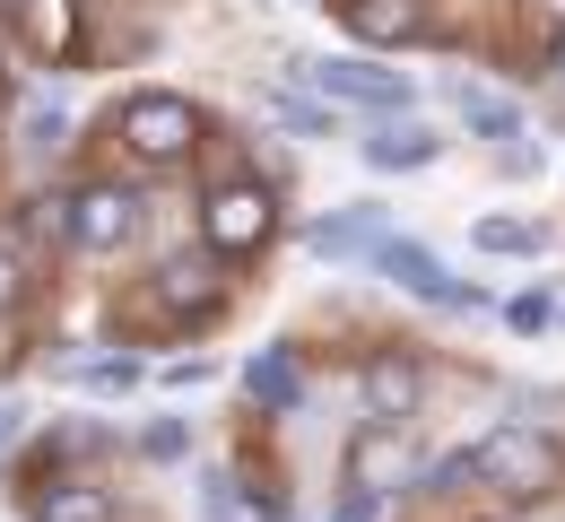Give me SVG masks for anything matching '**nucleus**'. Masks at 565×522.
Returning <instances> with one entry per match:
<instances>
[{
    "label": "nucleus",
    "mask_w": 565,
    "mask_h": 522,
    "mask_svg": "<svg viewBox=\"0 0 565 522\" xmlns=\"http://www.w3.org/2000/svg\"><path fill=\"white\" fill-rule=\"evenodd\" d=\"M470 479L513 488V497H548L557 488V445L531 436V427H495L488 445H470Z\"/></svg>",
    "instance_id": "f257e3e1"
},
{
    "label": "nucleus",
    "mask_w": 565,
    "mask_h": 522,
    "mask_svg": "<svg viewBox=\"0 0 565 522\" xmlns=\"http://www.w3.org/2000/svg\"><path fill=\"white\" fill-rule=\"evenodd\" d=\"M192 140H201V114L183 96H131L122 105V149L140 157V166H183Z\"/></svg>",
    "instance_id": "f03ea898"
},
{
    "label": "nucleus",
    "mask_w": 565,
    "mask_h": 522,
    "mask_svg": "<svg viewBox=\"0 0 565 522\" xmlns=\"http://www.w3.org/2000/svg\"><path fill=\"white\" fill-rule=\"evenodd\" d=\"M365 262H374L383 279H401L409 297H426V305H452V313H479V297H470V288H461V279H452V270H444L435 253H418L409 235H374V244H365Z\"/></svg>",
    "instance_id": "7ed1b4c3"
},
{
    "label": "nucleus",
    "mask_w": 565,
    "mask_h": 522,
    "mask_svg": "<svg viewBox=\"0 0 565 522\" xmlns=\"http://www.w3.org/2000/svg\"><path fill=\"white\" fill-rule=\"evenodd\" d=\"M201 226H210L217 253H253V244L270 235V192H262V183H217Z\"/></svg>",
    "instance_id": "20e7f679"
},
{
    "label": "nucleus",
    "mask_w": 565,
    "mask_h": 522,
    "mask_svg": "<svg viewBox=\"0 0 565 522\" xmlns=\"http://www.w3.org/2000/svg\"><path fill=\"white\" fill-rule=\"evenodd\" d=\"M305 78H313L331 105H374V114H401V105H409V78L374 71V62H305Z\"/></svg>",
    "instance_id": "39448f33"
},
{
    "label": "nucleus",
    "mask_w": 565,
    "mask_h": 522,
    "mask_svg": "<svg viewBox=\"0 0 565 522\" xmlns=\"http://www.w3.org/2000/svg\"><path fill=\"white\" fill-rule=\"evenodd\" d=\"M356 401H365V418L374 427H409L426 401V374L409 366V358H374V366L356 374Z\"/></svg>",
    "instance_id": "423d86ee"
},
{
    "label": "nucleus",
    "mask_w": 565,
    "mask_h": 522,
    "mask_svg": "<svg viewBox=\"0 0 565 522\" xmlns=\"http://www.w3.org/2000/svg\"><path fill=\"white\" fill-rule=\"evenodd\" d=\"M131 226H140V201L122 192V183H87L71 201V235L87 253H114V244H131Z\"/></svg>",
    "instance_id": "0eeeda50"
},
{
    "label": "nucleus",
    "mask_w": 565,
    "mask_h": 522,
    "mask_svg": "<svg viewBox=\"0 0 565 522\" xmlns=\"http://www.w3.org/2000/svg\"><path fill=\"white\" fill-rule=\"evenodd\" d=\"M157 305H166V313H183V322H192V313H210V305H217V270L201 262V253H174V262L157 270Z\"/></svg>",
    "instance_id": "6e6552de"
},
{
    "label": "nucleus",
    "mask_w": 565,
    "mask_h": 522,
    "mask_svg": "<svg viewBox=\"0 0 565 522\" xmlns=\"http://www.w3.org/2000/svg\"><path fill=\"white\" fill-rule=\"evenodd\" d=\"M426 9L418 0H349V35L356 44H418Z\"/></svg>",
    "instance_id": "1a4fd4ad"
},
{
    "label": "nucleus",
    "mask_w": 565,
    "mask_h": 522,
    "mask_svg": "<svg viewBox=\"0 0 565 522\" xmlns=\"http://www.w3.org/2000/svg\"><path fill=\"white\" fill-rule=\"evenodd\" d=\"M435 149H444V140H435L426 122H392V131L365 140V166H383V174H418V166H435Z\"/></svg>",
    "instance_id": "9d476101"
},
{
    "label": "nucleus",
    "mask_w": 565,
    "mask_h": 522,
    "mask_svg": "<svg viewBox=\"0 0 565 522\" xmlns=\"http://www.w3.org/2000/svg\"><path fill=\"white\" fill-rule=\"evenodd\" d=\"M452 114H461L479 140H495V149H504V140H522V114H513L504 96H488V87H452Z\"/></svg>",
    "instance_id": "9b49d317"
},
{
    "label": "nucleus",
    "mask_w": 565,
    "mask_h": 522,
    "mask_svg": "<svg viewBox=\"0 0 565 522\" xmlns=\"http://www.w3.org/2000/svg\"><path fill=\"white\" fill-rule=\"evenodd\" d=\"M349 470H356V488H374V497H383L392 479H409V445H401V427H383L374 445H356Z\"/></svg>",
    "instance_id": "f8f14e48"
},
{
    "label": "nucleus",
    "mask_w": 565,
    "mask_h": 522,
    "mask_svg": "<svg viewBox=\"0 0 565 522\" xmlns=\"http://www.w3.org/2000/svg\"><path fill=\"white\" fill-rule=\"evenodd\" d=\"M374 235H383V210H349V219L313 226V235H305V244H313V253H322V262H340V253H365V244H374Z\"/></svg>",
    "instance_id": "ddd939ff"
},
{
    "label": "nucleus",
    "mask_w": 565,
    "mask_h": 522,
    "mask_svg": "<svg viewBox=\"0 0 565 522\" xmlns=\"http://www.w3.org/2000/svg\"><path fill=\"white\" fill-rule=\"evenodd\" d=\"M26 35H35V53H44V62H62V53H71V35H78L71 0H26Z\"/></svg>",
    "instance_id": "4468645a"
},
{
    "label": "nucleus",
    "mask_w": 565,
    "mask_h": 522,
    "mask_svg": "<svg viewBox=\"0 0 565 522\" xmlns=\"http://www.w3.org/2000/svg\"><path fill=\"white\" fill-rule=\"evenodd\" d=\"M35 522H114V505H105V488H44Z\"/></svg>",
    "instance_id": "2eb2a0df"
},
{
    "label": "nucleus",
    "mask_w": 565,
    "mask_h": 522,
    "mask_svg": "<svg viewBox=\"0 0 565 522\" xmlns=\"http://www.w3.org/2000/svg\"><path fill=\"white\" fill-rule=\"evenodd\" d=\"M244 383H253L270 409H296V401H305V374L287 366V358H253V366H244Z\"/></svg>",
    "instance_id": "dca6fc26"
},
{
    "label": "nucleus",
    "mask_w": 565,
    "mask_h": 522,
    "mask_svg": "<svg viewBox=\"0 0 565 522\" xmlns=\"http://www.w3.org/2000/svg\"><path fill=\"white\" fill-rule=\"evenodd\" d=\"M270 114H279L287 131H305V140L331 131V105H313V96H296V87H270Z\"/></svg>",
    "instance_id": "f3484780"
},
{
    "label": "nucleus",
    "mask_w": 565,
    "mask_h": 522,
    "mask_svg": "<svg viewBox=\"0 0 565 522\" xmlns=\"http://www.w3.org/2000/svg\"><path fill=\"white\" fill-rule=\"evenodd\" d=\"M548 235L540 226H522V219H479V253H540Z\"/></svg>",
    "instance_id": "a211bd4d"
},
{
    "label": "nucleus",
    "mask_w": 565,
    "mask_h": 522,
    "mask_svg": "<svg viewBox=\"0 0 565 522\" xmlns=\"http://www.w3.org/2000/svg\"><path fill=\"white\" fill-rule=\"evenodd\" d=\"M62 131H71V122H62V105H35V122H26V149H62Z\"/></svg>",
    "instance_id": "6ab92c4d"
},
{
    "label": "nucleus",
    "mask_w": 565,
    "mask_h": 522,
    "mask_svg": "<svg viewBox=\"0 0 565 522\" xmlns=\"http://www.w3.org/2000/svg\"><path fill=\"white\" fill-rule=\"evenodd\" d=\"M140 452H148V461H174V452H183V427H174V418L140 427Z\"/></svg>",
    "instance_id": "aec40b11"
},
{
    "label": "nucleus",
    "mask_w": 565,
    "mask_h": 522,
    "mask_svg": "<svg viewBox=\"0 0 565 522\" xmlns=\"http://www.w3.org/2000/svg\"><path fill=\"white\" fill-rule=\"evenodd\" d=\"M71 383H87V392H131L140 374L131 366H71Z\"/></svg>",
    "instance_id": "412c9836"
},
{
    "label": "nucleus",
    "mask_w": 565,
    "mask_h": 522,
    "mask_svg": "<svg viewBox=\"0 0 565 522\" xmlns=\"http://www.w3.org/2000/svg\"><path fill=\"white\" fill-rule=\"evenodd\" d=\"M331 522H383V497H374V488H356V497H349Z\"/></svg>",
    "instance_id": "4be33fe9"
},
{
    "label": "nucleus",
    "mask_w": 565,
    "mask_h": 522,
    "mask_svg": "<svg viewBox=\"0 0 565 522\" xmlns=\"http://www.w3.org/2000/svg\"><path fill=\"white\" fill-rule=\"evenodd\" d=\"M18 297V262H9V253H0V305Z\"/></svg>",
    "instance_id": "5701e85b"
},
{
    "label": "nucleus",
    "mask_w": 565,
    "mask_h": 522,
    "mask_svg": "<svg viewBox=\"0 0 565 522\" xmlns=\"http://www.w3.org/2000/svg\"><path fill=\"white\" fill-rule=\"evenodd\" d=\"M9 436H18V409H0V445H9Z\"/></svg>",
    "instance_id": "b1692460"
},
{
    "label": "nucleus",
    "mask_w": 565,
    "mask_h": 522,
    "mask_svg": "<svg viewBox=\"0 0 565 522\" xmlns=\"http://www.w3.org/2000/svg\"><path fill=\"white\" fill-rule=\"evenodd\" d=\"M557 87H565V44H557Z\"/></svg>",
    "instance_id": "393cba45"
}]
</instances>
